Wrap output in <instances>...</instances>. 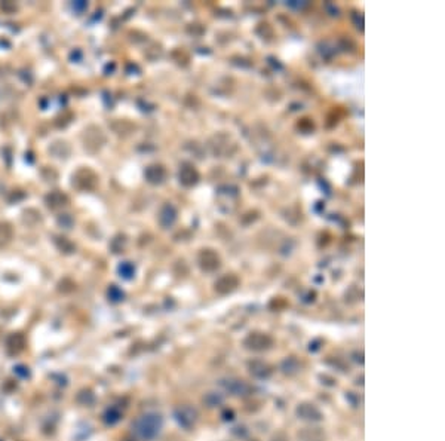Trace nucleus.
<instances>
[{
  "label": "nucleus",
  "instance_id": "obj_10",
  "mask_svg": "<svg viewBox=\"0 0 445 441\" xmlns=\"http://www.w3.org/2000/svg\"><path fill=\"white\" fill-rule=\"evenodd\" d=\"M45 202L49 207L50 210H60L63 207H66L68 204V196L60 190H54L48 195L45 196Z\"/></svg>",
  "mask_w": 445,
  "mask_h": 441
},
{
  "label": "nucleus",
  "instance_id": "obj_8",
  "mask_svg": "<svg viewBox=\"0 0 445 441\" xmlns=\"http://www.w3.org/2000/svg\"><path fill=\"white\" fill-rule=\"evenodd\" d=\"M297 438L300 441H327V434L319 426H307L298 431Z\"/></svg>",
  "mask_w": 445,
  "mask_h": 441
},
{
  "label": "nucleus",
  "instance_id": "obj_22",
  "mask_svg": "<svg viewBox=\"0 0 445 441\" xmlns=\"http://www.w3.org/2000/svg\"><path fill=\"white\" fill-rule=\"evenodd\" d=\"M119 272H120V277L126 278V279H129V278L134 275V266H132L131 263H122L120 266H119Z\"/></svg>",
  "mask_w": 445,
  "mask_h": 441
},
{
  "label": "nucleus",
  "instance_id": "obj_27",
  "mask_svg": "<svg viewBox=\"0 0 445 441\" xmlns=\"http://www.w3.org/2000/svg\"><path fill=\"white\" fill-rule=\"evenodd\" d=\"M60 223L63 225V226H67V228H70L71 226V223H73V220H71V217L68 215V214H64L61 218H60Z\"/></svg>",
  "mask_w": 445,
  "mask_h": 441
},
{
  "label": "nucleus",
  "instance_id": "obj_24",
  "mask_svg": "<svg viewBox=\"0 0 445 441\" xmlns=\"http://www.w3.org/2000/svg\"><path fill=\"white\" fill-rule=\"evenodd\" d=\"M109 296H110V297H112V300H115V302H119L120 299H123V293H122V291H120V290H119L117 287H115V285H113V287L110 288V291H109Z\"/></svg>",
  "mask_w": 445,
  "mask_h": 441
},
{
  "label": "nucleus",
  "instance_id": "obj_18",
  "mask_svg": "<svg viewBox=\"0 0 445 441\" xmlns=\"http://www.w3.org/2000/svg\"><path fill=\"white\" fill-rule=\"evenodd\" d=\"M49 152L55 158H67L70 155V146L66 141H55L49 147Z\"/></svg>",
  "mask_w": 445,
  "mask_h": 441
},
{
  "label": "nucleus",
  "instance_id": "obj_23",
  "mask_svg": "<svg viewBox=\"0 0 445 441\" xmlns=\"http://www.w3.org/2000/svg\"><path fill=\"white\" fill-rule=\"evenodd\" d=\"M119 419H120V413H119L116 408L109 410V411H107V414H106V421H107L109 424H116Z\"/></svg>",
  "mask_w": 445,
  "mask_h": 441
},
{
  "label": "nucleus",
  "instance_id": "obj_11",
  "mask_svg": "<svg viewBox=\"0 0 445 441\" xmlns=\"http://www.w3.org/2000/svg\"><path fill=\"white\" fill-rule=\"evenodd\" d=\"M180 181L184 186H193L199 179L198 171L195 169V166H192L190 163H182V166L180 168Z\"/></svg>",
  "mask_w": 445,
  "mask_h": 441
},
{
  "label": "nucleus",
  "instance_id": "obj_14",
  "mask_svg": "<svg viewBox=\"0 0 445 441\" xmlns=\"http://www.w3.org/2000/svg\"><path fill=\"white\" fill-rule=\"evenodd\" d=\"M175 218H177V211H175V208H174L172 205H169V204L164 205L162 210H161V212H159V223L162 225V228H169V226H172L174 222H175Z\"/></svg>",
  "mask_w": 445,
  "mask_h": 441
},
{
  "label": "nucleus",
  "instance_id": "obj_19",
  "mask_svg": "<svg viewBox=\"0 0 445 441\" xmlns=\"http://www.w3.org/2000/svg\"><path fill=\"white\" fill-rule=\"evenodd\" d=\"M22 220H24V223L29 225V226H36L37 223L42 222V215H40V212L39 211H36V210H33V208H30V210L24 211Z\"/></svg>",
  "mask_w": 445,
  "mask_h": 441
},
{
  "label": "nucleus",
  "instance_id": "obj_1",
  "mask_svg": "<svg viewBox=\"0 0 445 441\" xmlns=\"http://www.w3.org/2000/svg\"><path fill=\"white\" fill-rule=\"evenodd\" d=\"M164 421L161 418V414L158 413H146L143 416H140L134 424H132V429L135 432V435L141 440H153L154 437L159 435L161 429H162Z\"/></svg>",
  "mask_w": 445,
  "mask_h": 441
},
{
  "label": "nucleus",
  "instance_id": "obj_21",
  "mask_svg": "<svg viewBox=\"0 0 445 441\" xmlns=\"http://www.w3.org/2000/svg\"><path fill=\"white\" fill-rule=\"evenodd\" d=\"M55 244H57V247H58L63 253H73V251H74V244H73L71 241H68V239L64 238V236L57 238V239H55Z\"/></svg>",
  "mask_w": 445,
  "mask_h": 441
},
{
  "label": "nucleus",
  "instance_id": "obj_26",
  "mask_svg": "<svg viewBox=\"0 0 445 441\" xmlns=\"http://www.w3.org/2000/svg\"><path fill=\"white\" fill-rule=\"evenodd\" d=\"M221 418L226 421V422H229V421H233L234 419V413H233V410H224L223 413H221Z\"/></svg>",
  "mask_w": 445,
  "mask_h": 441
},
{
  "label": "nucleus",
  "instance_id": "obj_13",
  "mask_svg": "<svg viewBox=\"0 0 445 441\" xmlns=\"http://www.w3.org/2000/svg\"><path fill=\"white\" fill-rule=\"evenodd\" d=\"M166 171L162 165H150L146 169V179L151 184H161L165 180Z\"/></svg>",
  "mask_w": 445,
  "mask_h": 441
},
{
  "label": "nucleus",
  "instance_id": "obj_25",
  "mask_svg": "<svg viewBox=\"0 0 445 441\" xmlns=\"http://www.w3.org/2000/svg\"><path fill=\"white\" fill-rule=\"evenodd\" d=\"M86 8H88L86 2H74V3H73V9H74V11H77L79 14H81L82 11H85Z\"/></svg>",
  "mask_w": 445,
  "mask_h": 441
},
{
  "label": "nucleus",
  "instance_id": "obj_20",
  "mask_svg": "<svg viewBox=\"0 0 445 441\" xmlns=\"http://www.w3.org/2000/svg\"><path fill=\"white\" fill-rule=\"evenodd\" d=\"M203 403H205L208 407L220 406V404L223 403V395L218 394V392H208V394L203 397Z\"/></svg>",
  "mask_w": 445,
  "mask_h": 441
},
{
  "label": "nucleus",
  "instance_id": "obj_2",
  "mask_svg": "<svg viewBox=\"0 0 445 441\" xmlns=\"http://www.w3.org/2000/svg\"><path fill=\"white\" fill-rule=\"evenodd\" d=\"M82 141L85 150H88L89 153H97L101 147L104 146L106 143V137L102 134V131L99 130L98 127L91 125L88 127L82 135Z\"/></svg>",
  "mask_w": 445,
  "mask_h": 441
},
{
  "label": "nucleus",
  "instance_id": "obj_9",
  "mask_svg": "<svg viewBox=\"0 0 445 441\" xmlns=\"http://www.w3.org/2000/svg\"><path fill=\"white\" fill-rule=\"evenodd\" d=\"M248 370L251 376H254L255 379H269L272 376V367L264 362L261 359H254L248 364Z\"/></svg>",
  "mask_w": 445,
  "mask_h": 441
},
{
  "label": "nucleus",
  "instance_id": "obj_3",
  "mask_svg": "<svg viewBox=\"0 0 445 441\" xmlns=\"http://www.w3.org/2000/svg\"><path fill=\"white\" fill-rule=\"evenodd\" d=\"M244 346L247 348L248 351L264 352V351H269L273 346V339L267 333L254 331V333H249L247 337L244 339Z\"/></svg>",
  "mask_w": 445,
  "mask_h": 441
},
{
  "label": "nucleus",
  "instance_id": "obj_5",
  "mask_svg": "<svg viewBox=\"0 0 445 441\" xmlns=\"http://www.w3.org/2000/svg\"><path fill=\"white\" fill-rule=\"evenodd\" d=\"M296 414L298 419L307 421V422H312V424L324 421V413L321 411V408L318 406H315L313 403H301V404H298L296 408Z\"/></svg>",
  "mask_w": 445,
  "mask_h": 441
},
{
  "label": "nucleus",
  "instance_id": "obj_4",
  "mask_svg": "<svg viewBox=\"0 0 445 441\" xmlns=\"http://www.w3.org/2000/svg\"><path fill=\"white\" fill-rule=\"evenodd\" d=\"M98 184V177L95 176L94 171L82 168L73 176V186L77 187L79 190H92Z\"/></svg>",
  "mask_w": 445,
  "mask_h": 441
},
{
  "label": "nucleus",
  "instance_id": "obj_7",
  "mask_svg": "<svg viewBox=\"0 0 445 441\" xmlns=\"http://www.w3.org/2000/svg\"><path fill=\"white\" fill-rule=\"evenodd\" d=\"M198 416L199 414L196 408H192L189 406H181V407H177L174 410L175 421L186 429H189V428H192L195 425V422L198 421Z\"/></svg>",
  "mask_w": 445,
  "mask_h": 441
},
{
  "label": "nucleus",
  "instance_id": "obj_17",
  "mask_svg": "<svg viewBox=\"0 0 445 441\" xmlns=\"http://www.w3.org/2000/svg\"><path fill=\"white\" fill-rule=\"evenodd\" d=\"M200 266H202V269H205V271H214V269L218 267V257L215 256L214 253L205 251V253L200 256Z\"/></svg>",
  "mask_w": 445,
  "mask_h": 441
},
{
  "label": "nucleus",
  "instance_id": "obj_12",
  "mask_svg": "<svg viewBox=\"0 0 445 441\" xmlns=\"http://www.w3.org/2000/svg\"><path fill=\"white\" fill-rule=\"evenodd\" d=\"M239 281L238 278L233 277V275H226V277L220 278L217 282H215V290L220 294H227L231 293L236 287H238Z\"/></svg>",
  "mask_w": 445,
  "mask_h": 441
},
{
  "label": "nucleus",
  "instance_id": "obj_15",
  "mask_svg": "<svg viewBox=\"0 0 445 441\" xmlns=\"http://www.w3.org/2000/svg\"><path fill=\"white\" fill-rule=\"evenodd\" d=\"M280 370L286 376H294L300 372V362L294 357H288L280 362Z\"/></svg>",
  "mask_w": 445,
  "mask_h": 441
},
{
  "label": "nucleus",
  "instance_id": "obj_16",
  "mask_svg": "<svg viewBox=\"0 0 445 441\" xmlns=\"http://www.w3.org/2000/svg\"><path fill=\"white\" fill-rule=\"evenodd\" d=\"M14 238V229L8 222H0V248L6 247Z\"/></svg>",
  "mask_w": 445,
  "mask_h": 441
},
{
  "label": "nucleus",
  "instance_id": "obj_6",
  "mask_svg": "<svg viewBox=\"0 0 445 441\" xmlns=\"http://www.w3.org/2000/svg\"><path fill=\"white\" fill-rule=\"evenodd\" d=\"M220 386L226 392H229L234 397H245L251 392V386L248 385L245 380L236 379V377H229V379H221Z\"/></svg>",
  "mask_w": 445,
  "mask_h": 441
},
{
  "label": "nucleus",
  "instance_id": "obj_28",
  "mask_svg": "<svg viewBox=\"0 0 445 441\" xmlns=\"http://www.w3.org/2000/svg\"><path fill=\"white\" fill-rule=\"evenodd\" d=\"M272 441H288V438H286V435H285L283 432H278V434L272 438Z\"/></svg>",
  "mask_w": 445,
  "mask_h": 441
}]
</instances>
